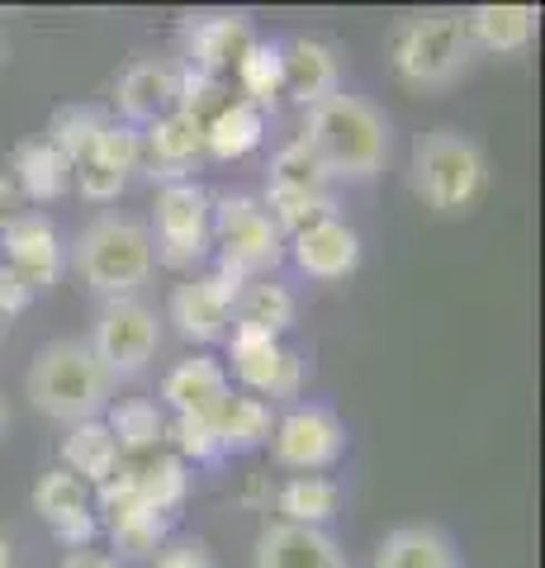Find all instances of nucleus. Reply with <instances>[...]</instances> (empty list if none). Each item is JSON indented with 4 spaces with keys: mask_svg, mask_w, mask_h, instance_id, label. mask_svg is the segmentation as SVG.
Wrapping results in <instances>:
<instances>
[{
    "mask_svg": "<svg viewBox=\"0 0 545 568\" xmlns=\"http://www.w3.org/2000/svg\"><path fill=\"white\" fill-rule=\"evenodd\" d=\"M319 156V166L327 171V181H371L390 162V123L361 95H327L323 104L309 110V123L299 133Z\"/></svg>",
    "mask_w": 545,
    "mask_h": 568,
    "instance_id": "obj_1",
    "label": "nucleus"
},
{
    "mask_svg": "<svg viewBox=\"0 0 545 568\" xmlns=\"http://www.w3.org/2000/svg\"><path fill=\"white\" fill-rule=\"evenodd\" d=\"M24 394L43 417L77 426L104 417V407L114 403V379L104 375V365L81 336H58V342L39 346V355H33Z\"/></svg>",
    "mask_w": 545,
    "mask_h": 568,
    "instance_id": "obj_2",
    "label": "nucleus"
},
{
    "mask_svg": "<svg viewBox=\"0 0 545 568\" xmlns=\"http://www.w3.org/2000/svg\"><path fill=\"white\" fill-rule=\"evenodd\" d=\"M72 265L95 294L133 298V290H143L157 271L148 223L129 219V213H100V219L85 223L81 237L72 242Z\"/></svg>",
    "mask_w": 545,
    "mask_h": 568,
    "instance_id": "obj_3",
    "label": "nucleus"
},
{
    "mask_svg": "<svg viewBox=\"0 0 545 568\" xmlns=\"http://www.w3.org/2000/svg\"><path fill=\"white\" fill-rule=\"evenodd\" d=\"M390 62H394V77L403 85H413V91H446L474 62L465 14L461 10H422V14L398 20L394 39H390Z\"/></svg>",
    "mask_w": 545,
    "mask_h": 568,
    "instance_id": "obj_4",
    "label": "nucleus"
},
{
    "mask_svg": "<svg viewBox=\"0 0 545 568\" xmlns=\"http://www.w3.org/2000/svg\"><path fill=\"white\" fill-rule=\"evenodd\" d=\"M484 148L461 129H432L413 148V190L436 213H465L484 194Z\"/></svg>",
    "mask_w": 545,
    "mask_h": 568,
    "instance_id": "obj_5",
    "label": "nucleus"
},
{
    "mask_svg": "<svg viewBox=\"0 0 545 568\" xmlns=\"http://www.w3.org/2000/svg\"><path fill=\"white\" fill-rule=\"evenodd\" d=\"M209 233L219 242V265H228L242 280L275 271L280 256H285V237L271 223L266 204L252 200V194H223L209 209Z\"/></svg>",
    "mask_w": 545,
    "mask_h": 568,
    "instance_id": "obj_6",
    "label": "nucleus"
},
{
    "mask_svg": "<svg viewBox=\"0 0 545 568\" xmlns=\"http://www.w3.org/2000/svg\"><path fill=\"white\" fill-rule=\"evenodd\" d=\"M209 209L214 200L195 185V181H175V185H162L157 190V204H152V252L162 265L171 271H190L209 256Z\"/></svg>",
    "mask_w": 545,
    "mask_h": 568,
    "instance_id": "obj_7",
    "label": "nucleus"
},
{
    "mask_svg": "<svg viewBox=\"0 0 545 568\" xmlns=\"http://www.w3.org/2000/svg\"><path fill=\"white\" fill-rule=\"evenodd\" d=\"M85 346L95 351V361L104 365L110 379H138L152 365L157 346H162V323H157V313L143 298H110L100 308Z\"/></svg>",
    "mask_w": 545,
    "mask_h": 568,
    "instance_id": "obj_8",
    "label": "nucleus"
},
{
    "mask_svg": "<svg viewBox=\"0 0 545 568\" xmlns=\"http://www.w3.org/2000/svg\"><path fill=\"white\" fill-rule=\"evenodd\" d=\"M346 450V422L327 403H294L285 417H275L271 455L280 469L319 474L332 469Z\"/></svg>",
    "mask_w": 545,
    "mask_h": 568,
    "instance_id": "obj_9",
    "label": "nucleus"
},
{
    "mask_svg": "<svg viewBox=\"0 0 545 568\" xmlns=\"http://www.w3.org/2000/svg\"><path fill=\"white\" fill-rule=\"evenodd\" d=\"M252 280H242L233 275L228 265H214L209 275H190L185 284H175L171 290V323L175 332L185 336V342H195V346H214L228 336V327H233V304H238V294L248 290Z\"/></svg>",
    "mask_w": 545,
    "mask_h": 568,
    "instance_id": "obj_10",
    "label": "nucleus"
},
{
    "mask_svg": "<svg viewBox=\"0 0 545 568\" xmlns=\"http://www.w3.org/2000/svg\"><path fill=\"white\" fill-rule=\"evenodd\" d=\"M228 351H233L238 379L252 388V398H299L304 384V361L280 342V336L252 332V327H228Z\"/></svg>",
    "mask_w": 545,
    "mask_h": 568,
    "instance_id": "obj_11",
    "label": "nucleus"
},
{
    "mask_svg": "<svg viewBox=\"0 0 545 568\" xmlns=\"http://www.w3.org/2000/svg\"><path fill=\"white\" fill-rule=\"evenodd\" d=\"M138 142H143V156L138 166H148V181L157 185H175L190 181V166L204 156V119L171 110L162 119H152L148 129H138Z\"/></svg>",
    "mask_w": 545,
    "mask_h": 568,
    "instance_id": "obj_12",
    "label": "nucleus"
},
{
    "mask_svg": "<svg viewBox=\"0 0 545 568\" xmlns=\"http://www.w3.org/2000/svg\"><path fill=\"white\" fill-rule=\"evenodd\" d=\"M181 39H185L181 67L219 81L223 71H233L242 52L256 43V33H252V20L242 10H219V14H190Z\"/></svg>",
    "mask_w": 545,
    "mask_h": 568,
    "instance_id": "obj_13",
    "label": "nucleus"
},
{
    "mask_svg": "<svg viewBox=\"0 0 545 568\" xmlns=\"http://www.w3.org/2000/svg\"><path fill=\"white\" fill-rule=\"evenodd\" d=\"M0 246H6V265H14L33 290H52L67 271V246L58 237V227H52V219L39 209H24L0 233Z\"/></svg>",
    "mask_w": 545,
    "mask_h": 568,
    "instance_id": "obj_14",
    "label": "nucleus"
},
{
    "mask_svg": "<svg viewBox=\"0 0 545 568\" xmlns=\"http://www.w3.org/2000/svg\"><path fill=\"white\" fill-rule=\"evenodd\" d=\"M33 511L52 526V536L67 549H91L95 530H100L95 511H91V488H85L77 474H67L62 465L48 469L39 484H33Z\"/></svg>",
    "mask_w": 545,
    "mask_h": 568,
    "instance_id": "obj_15",
    "label": "nucleus"
},
{
    "mask_svg": "<svg viewBox=\"0 0 545 568\" xmlns=\"http://www.w3.org/2000/svg\"><path fill=\"white\" fill-rule=\"evenodd\" d=\"M175 95H181V62H157V58L124 67V77L114 85V104L133 129H148L152 119L171 114Z\"/></svg>",
    "mask_w": 545,
    "mask_h": 568,
    "instance_id": "obj_16",
    "label": "nucleus"
},
{
    "mask_svg": "<svg viewBox=\"0 0 545 568\" xmlns=\"http://www.w3.org/2000/svg\"><path fill=\"white\" fill-rule=\"evenodd\" d=\"M290 252H294L299 271L313 280H346L361 265V237H356V227L332 213V219H319V223H309L304 233H294Z\"/></svg>",
    "mask_w": 545,
    "mask_h": 568,
    "instance_id": "obj_17",
    "label": "nucleus"
},
{
    "mask_svg": "<svg viewBox=\"0 0 545 568\" xmlns=\"http://www.w3.org/2000/svg\"><path fill=\"white\" fill-rule=\"evenodd\" d=\"M228 394H233V384L214 355H185L162 379V403L175 417H214Z\"/></svg>",
    "mask_w": 545,
    "mask_h": 568,
    "instance_id": "obj_18",
    "label": "nucleus"
},
{
    "mask_svg": "<svg viewBox=\"0 0 545 568\" xmlns=\"http://www.w3.org/2000/svg\"><path fill=\"white\" fill-rule=\"evenodd\" d=\"M256 568H351V564L327 530L275 521L256 540Z\"/></svg>",
    "mask_w": 545,
    "mask_h": 568,
    "instance_id": "obj_19",
    "label": "nucleus"
},
{
    "mask_svg": "<svg viewBox=\"0 0 545 568\" xmlns=\"http://www.w3.org/2000/svg\"><path fill=\"white\" fill-rule=\"evenodd\" d=\"M280 52H285V91L294 104L313 110L342 91V62L323 39H290L280 43Z\"/></svg>",
    "mask_w": 545,
    "mask_h": 568,
    "instance_id": "obj_20",
    "label": "nucleus"
},
{
    "mask_svg": "<svg viewBox=\"0 0 545 568\" xmlns=\"http://www.w3.org/2000/svg\"><path fill=\"white\" fill-rule=\"evenodd\" d=\"M104 511H110L104 530H110V545L119 549L114 559H148L171 536V517H166V511L143 507L133 493L129 497H114V503H104Z\"/></svg>",
    "mask_w": 545,
    "mask_h": 568,
    "instance_id": "obj_21",
    "label": "nucleus"
},
{
    "mask_svg": "<svg viewBox=\"0 0 545 568\" xmlns=\"http://www.w3.org/2000/svg\"><path fill=\"white\" fill-rule=\"evenodd\" d=\"M10 181L14 190L33 204H52L72 190V162L52 148L48 138H29L14 148V166H10Z\"/></svg>",
    "mask_w": 545,
    "mask_h": 568,
    "instance_id": "obj_22",
    "label": "nucleus"
},
{
    "mask_svg": "<svg viewBox=\"0 0 545 568\" xmlns=\"http://www.w3.org/2000/svg\"><path fill=\"white\" fill-rule=\"evenodd\" d=\"M375 568H461L455 540L442 526H394L375 549Z\"/></svg>",
    "mask_w": 545,
    "mask_h": 568,
    "instance_id": "obj_23",
    "label": "nucleus"
},
{
    "mask_svg": "<svg viewBox=\"0 0 545 568\" xmlns=\"http://www.w3.org/2000/svg\"><path fill=\"white\" fill-rule=\"evenodd\" d=\"M261 138H266V110H256L252 100H223V110L204 119V152L214 162H242L261 148Z\"/></svg>",
    "mask_w": 545,
    "mask_h": 568,
    "instance_id": "obj_24",
    "label": "nucleus"
},
{
    "mask_svg": "<svg viewBox=\"0 0 545 568\" xmlns=\"http://www.w3.org/2000/svg\"><path fill=\"white\" fill-rule=\"evenodd\" d=\"M119 459H124V455H119L110 426H104L100 417L67 426V436H62V469L77 474L85 488L110 484V478L119 474Z\"/></svg>",
    "mask_w": 545,
    "mask_h": 568,
    "instance_id": "obj_25",
    "label": "nucleus"
},
{
    "mask_svg": "<svg viewBox=\"0 0 545 568\" xmlns=\"http://www.w3.org/2000/svg\"><path fill=\"white\" fill-rule=\"evenodd\" d=\"M275 432V413L271 403H261L252 394H228L223 407L214 413V436H219V450L223 455H248L261 450Z\"/></svg>",
    "mask_w": 545,
    "mask_h": 568,
    "instance_id": "obj_26",
    "label": "nucleus"
},
{
    "mask_svg": "<svg viewBox=\"0 0 545 568\" xmlns=\"http://www.w3.org/2000/svg\"><path fill=\"white\" fill-rule=\"evenodd\" d=\"M536 20L541 14L532 6H474L465 14L470 43L484 52H522L536 39Z\"/></svg>",
    "mask_w": 545,
    "mask_h": 568,
    "instance_id": "obj_27",
    "label": "nucleus"
},
{
    "mask_svg": "<svg viewBox=\"0 0 545 568\" xmlns=\"http://www.w3.org/2000/svg\"><path fill=\"white\" fill-rule=\"evenodd\" d=\"M104 426H110L119 455H157V446L166 440V417L162 407L148 398H119L104 407Z\"/></svg>",
    "mask_w": 545,
    "mask_h": 568,
    "instance_id": "obj_28",
    "label": "nucleus"
},
{
    "mask_svg": "<svg viewBox=\"0 0 545 568\" xmlns=\"http://www.w3.org/2000/svg\"><path fill=\"white\" fill-rule=\"evenodd\" d=\"M129 488L143 507H157V511H166V517H175V507H181L190 493L185 459L181 455H143L138 465H129Z\"/></svg>",
    "mask_w": 545,
    "mask_h": 568,
    "instance_id": "obj_29",
    "label": "nucleus"
},
{
    "mask_svg": "<svg viewBox=\"0 0 545 568\" xmlns=\"http://www.w3.org/2000/svg\"><path fill=\"white\" fill-rule=\"evenodd\" d=\"M342 503V488L323 474H294L285 488L275 493V507H280V521L290 526H313L323 530L332 521V511Z\"/></svg>",
    "mask_w": 545,
    "mask_h": 568,
    "instance_id": "obj_30",
    "label": "nucleus"
},
{
    "mask_svg": "<svg viewBox=\"0 0 545 568\" xmlns=\"http://www.w3.org/2000/svg\"><path fill=\"white\" fill-rule=\"evenodd\" d=\"M233 327L285 336L294 327V294L285 290V284H271V280L248 284V290L238 294V304H233Z\"/></svg>",
    "mask_w": 545,
    "mask_h": 568,
    "instance_id": "obj_31",
    "label": "nucleus"
},
{
    "mask_svg": "<svg viewBox=\"0 0 545 568\" xmlns=\"http://www.w3.org/2000/svg\"><path fill=\"white\" fill-rule=\"evenodd\" d=\"M110 129V114L100 110V104H62L58 114H52V123H48V142L58 148L67 162H85L91 156V148L100 142V133Z\"/></svg>",
    "mask_w": 545,
    "mask_h": 568,
    "instance_id": "obj_32",
    "label": "nucleus"
},
{
    "mask_svg": "<svg viewBox=\"0 0 545 568\" xmlns=\"http://www.w3.org/2000/svg\"><path fill=\"white\" fill-rule=\"evenodd\" d=\"M238 81H242V100H252L256 110H266V104L285 91V52H280L275 39H256L248 52L238 58Z\"/></svg>",
    "mask_w": 545,
    "mask_h": 568,
    "instance_id": "obj_33",
    "label": "nucleus"
},
{
    "mask_svg": "<svg viewBox=\"0 0 545 568\" xmlns=\"http://www.w3.org/2000/svg\"><path fill=\"white\" fill-rule=\"evenodd\" d=\"M271 190H327V171L319 166V156L304 138L280 148V156L271 162Z\"/></svg>",
    "mask_w": 545,
    "mask_h": 568,
    "instance_id": "obj_34",
    "label": "nucleus"
},
{
    "mask_svg": "<svg viewBox=\"0 0 545 568\" xmlns=\"http://www.w3.org/2000/svg\"><path fill=\"white\" fill-rule=\"evenodd\" d=\"M91 156H95V162H104V166H114V171H124V175L138 171V156H143L138 129H133V123H124V119H110V129L100 133Z\"/></svg>",
    "mask_w": 545,
    "mask_h": 568,
    "instance_id": "obj_35",
    "label": "nucleus"
},
{
    "mask_svg": "<svg viewBox=\"0 0 545 568\" xmlns=\"http://www.w3.org/2000/svg\"><path fill=\"white\" fill-rule=\"evenodd\" d=\"M166 436L175 440V455L181 459H219V436H214V417H175L166 426Z\"/></svg>",
    "mask_w": 545,
    "mask_h": 568,
    "instance_id": "obj_36",
    "label": "nucleus"
},
{
    "mask_svg": "<svg viewBox=\"0 0 545 568\" xmlns=\"http://www.w3.org/2000/svg\"><path fill=\"white\" fill-rule=\"evenodd\" d=\"M72 181H77V190H81V200L110 204V200H119V194H124L129 175L114 171V166H104V162H95V156H85V162L72 166Z\"/></svg>",
    "mask_w": 545,
    "mask_h": 568,
    "instance_id": "obj_37",
    "label": "nucleus"
},
{
    "mask_svg": "<svg viewBox=\"0 0 545 568\" xmlns=\"http://www.w3.org/2000/svg\"><path fill=\"white\" fill-rule=\"evenodd\" d=\"M157 568H219L214 549H209V540L200 536H181V540H166L162 549H157Z\"/></svg>",
    "mask_w": 545,
    "mask_h": 568,
    "instance_id": "obj_38",
    "label": "nucleus"
},
{
    "mask_svg": "<svg viewBox=\"0 0 545 568\" xmlns=\"http://www.w3.org/2000/svg\"><path fill=\"white\" fill-rule=\"evenodd\" d=\"M33 294H39V290H33V284L14 271V265L0 261V317H20L33 304Z\"/></svg>",
    "mask_w": 545,
    "mask_h": 568,
    "instance_id": "obj_39",
    "label": "nucleus"
},
{
    "mask_svg": "<svg viewBox=\"0 0 545 568\" xmlns=\"http://www.w3.org/2000/svg\"><path fill=\"white\" fill-rule=\"evenodd\" d=\"M20 213H24V194L14 190L10 175H0V233H6V227L20 219Z\"/></svg>",
    "mask_w": 545,
    "mask_h": 568,
    "instance_id": "obj_40",
    "label": "nucleus"
},
{
    "mask_svg": "<svg viewBox=\"0 0 545 568\" xmlns=\"http://www.w3.org/2000/svg\"><path fill=\"white\" fill-rule=\"evenodd\" d=\"M62 568H124L114 555H100V549H67Z\"/></svg>",
    "mask_w": 545,
    "mask_h": 568,
    "instance_id": "obj_41",
    "label": "nucleus"
},
{
    "mask_svg": "<svg viewBox=\"0 0 545 568\" xmlns=\"http://www.w3.org/2000/svg\"><path fill=\"white\" fill-rule=\"evenodd\" d=\"M0 568H10V540L0 536Z\"/></svg>",
    "mask_w": 545,
    "mask_h": 568,
    "instance_id": "obj_42",
    "label": "nucleus"
},
{
    "mask_svg": "<svg viewBox=\"0 0 545 568\" xmlns=\"http://www.w3.org/2000/svg\"><path fill=\"white\" fill-rule=\"evenodd\" d=\"M6 426H10V413H6V398H0V440H6Z\"/></svg>",
    "mask_w": 545,
    "mask_h": 568,
    "instance_id": "obj_43",
    "label": "nucleus"
}]
</instances>
